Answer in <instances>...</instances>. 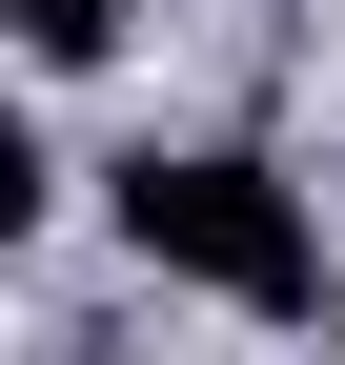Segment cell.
I'll use <instances>...</instances> for the list:
<instances>
[{
    "label": "cell",
    "instance_id": "obj_3",
    "mask_svg": "<svg viewBox=\"0 0 345 365\" xmlns=\"http://www.w3.org/2000/svg\"><path fill=\"white\" fill-rule=\"evenodd\" d=\"M325 345H345V304H325Z\"/></svg>",
    "mask_w": 345,
    "mask_h": 365
},
{
    "label": "cell",
    "instance_id": "obj_1",
    "mask_svg": "<svg viewBox=\"0 0 345 365\" xmlns=\"http://www.w3.org/2000/svg\"><path fill=\"white\" fill-rule=\"evenodd\" d=\"M122 244H143L163 284L244 304V325H325V304H345L305 182H284L264 143H143V163H122Z\"/></svg>",
    "mask_w": 345,
    "mask_h": 365
},
{
    "label": "cell",
    "instance_id": "obj_2",
    "mask_svg": "<svg viewBox=\"0 0 345 365\" xmlns=\"http://www.w3.org/2000/svg\"><path fill=\"white\" fill-rule=\"evenodd\" d=\"M0 41H21L41 81H81V61H122V0H0Z\"/></svg>",
    "mask_w": 345,
    "mask_h": 365
}]
</instances>
